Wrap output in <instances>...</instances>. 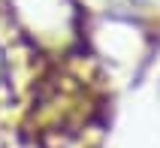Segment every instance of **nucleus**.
I'll list each match as a JSON object with an SVG mask.
<instances>
[{"mask_svg": "<svg viewBox=\"0 0 160 148\" xmlns=\"http://www.w3.org/2000/svg\"><path fill=\"white\" fill-rule=\"evenodd\" d=\"M9 79V54H6V48L0 45V85Z\"/></svg>", "mask_w": 160, "mask_h": 148, "instance_id": "f257e3e1", "label": "nucleus"}]
</instances>
